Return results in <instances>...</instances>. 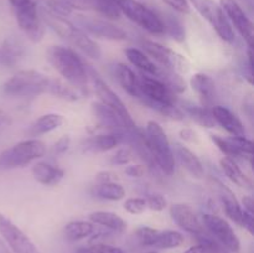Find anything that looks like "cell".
I'll return each mask as SVG.
<instances>
[{
  "label": "cell",
  "mask_w": 254,
  "mask_h": 253,
  "mask_svg": "<svg viewBox=\"0 0 254 253\" xmlns=\"http://www.w3.org/2000/svg\"><path fill=\"white\" fill-rule=\"evenodd\" d=\"M140 99L145 106L165 117L173 119H183L184 113L176 106L175 93L164 82L156 77L140 72L138 77Z\"/></svg>",
  "instance_id": "cell-1"
},
{
  "label": "cell",
  "mask_w": 254,
  "mask_h": 253,
  "mask_svg": "<svg viewBox=\"0 0 254 253\" xmlns=\"http://www.w3.org/2000/svg\"><path fill=\"white\" fill-rule=\"evenodd\" d=\"M47 60L51 66L77 91L84 92L87 88L86 64L81 57L69 47L51 46L47 50Z\"/></svg>",
  "instance_id": "cell-2"
},
{
  "label": "cell",
  "mask_w": 254,
  "mask_h": 253,
  "mask_svg": "<svg viewBox=\"0 0 254 253\" xmlns=\"http://www.w3.org/2000/svg\"><path fill=\"white\" fill-rule=\"evenodd\" d=\"M144 133H145L148 148L156 166L165 175H173L174 170H175L174 151L163 126L158 122L149 121Z\"/></svg>",
  "instance_id": "cell-3"
},
{
  "label": "cell",
  "mask_w": 254,
  "mask_h": 253,
  "mask_svg": "<svg viewBox=\"0 0 254 253\" xmlns=\"http://www.w3.org/2000/svg\"><path fill=\"white\" fill-rule=\"evenodd\" d=\"M50 78L35 69H24L7 79L4 83V93L10 97L29 98L47 92Z\"/></svg>",
  "instance_id": "cell-4"
},
{
  "label": "cell",
  "mask_w": 254,
  "mask_h": 253,
  "mask_svg": "<svg viewBox=\"0 0 254 253\" xmlns=\"http://www.w3.org/2000/svg\"><path fill=\"white\" fill-rule=\"evenodd\" d=\"M46 145L36 138L22 140L0 154V166L2 168H22L36 159L44 156Z\"/></svg>",
  "instance_id": "cell-5"
},
{
  "label": "cell",
  "mask_w": 254,
  "mask_h": 253,
  "mask_svg": "<svg viewBox=\"0 0 254 253\" xmlns=\"http://www.w3.org/2000/svg\"><path fill=\"white\" fill-rule=\"evenodd\" d=\"M16 17L17 25L24 31L27 39L39 42L44 37V26L37 12L34 0H9Z\"/></svg>",
  "instance_id": "cell-6"
},
{
  "label": "cell",
  "mask_w": 254,
  "mask_h": 253,
  "mask_svg": "<svg viewBox=\"0 0 254 253\" xmlns=\"http://www.w3.org/2000/svg\"><path fill=\"white\" fill-rule=\"evenodd\" d=\"M122 14L153 35L164 34V26L158 15L138 0H116Z\"/></svg>",
  "instance_id": "cell-7"
},
{
  "label": "cell",
  "mask_w": 254,
  "mask_h": 253,
  "mask_svg": "<svg viewBox=\"0 0 254 253\" xmlns=\"http://www.w3.org/2000/svg\"><path fill=\"white\" fill-rule=\"evenodd\" d=\"M198 14L215 29L218 36L226 42L232 44L235 41V31L231 26L227 16L223 12L222 7L216 4L213 0H190Z\"/></svg>",
  "instance_id": "cell-8"
},
{
  "label": "cell",
  "mask_w": 254,
  "mask_h": 253,
  "mask_svg": "<svg viewBox=\"0 0 254 253\" xmlns=\"http://www.w3.org/2000/svg\"><path fill=\"white\" fill-rule=\"evenodd\" d=\"M92 73V81H93V87L96 94L98 96L99 102L103 103L104 106H107L108 108H111L112 111L116 112L119 116V118L123 121V123L126 124V126L128 129H135L136 123L134 122L133 117H131L130 112L128 111V108L126 107V104L123 103L121 98L116 94V92L101 78L97 73H94L93 69H91Z\"/></svg>",
  "instance_id": "cell-9"
},
{
  "label": "cell",
  "mask_w": 254,
  "mask_h": 253,
  "mask_svg": "<svg viewBox=\"0 0 254 253\" xmlns=\"http://www.w3.org/2000/svg\"><path fill=\"white\" fill-rule=\"evenodd\" d=\"M141 45L146 54L150 55L156 62H159L161 67H165L178 73H186L189 71L190 63L186 57H184L179 52L150 40H144Z\"/></svg>",
  "instance_id": "cell-10"
},
{
  "label": "cell",
  "mask_w": 254,
  "mask_h": 253,
  "mask_svg": "<svg viewBox=\"0 0 254 253\" xmlns=\"http://www.w3.org/2000/svg\"><path fill=\"white\" fill-rule=\"evenodd\" d=\"M0 236L12 253H40L34 242L2 213H0Z\"/></svg>",
  "instance_id": "cell-11"
},
{
  "label": "cell",
  "mask_w": 254,
  "mask_h": 253,
  "mask_svg": "<svg viewBox=\"0 0 254 253\" xmlns=\"http://www.w3.org/2000/svg\"><path fill=\"white\" fill-rule=\"evenodd\" d=\"M202 223L206 230L210 231L211 235L217 240L218 243L231 252H238L241 248V242L235 233L230 223L217 215L205 213L202 216Z\"/></svg>",
  "instance_id": "cell-12"
},
{
  "label": "cell",
  "mask_w": 254,
  "mask_h": 253,
  "mask_svg": "<svg viewBox=\"0 0 254 253\" xmlns=\"http://www.w3.org/2000/svg\"><path fill=\"white\" fill-rule=\"evenodd\" d=\"M220 6L227 16L231 26L235 27L238 34L247 42L248 47L253 44V24L246 15L241 5L236 0H220Z\"/></svg>",
  "instance_id": "cell-13"
},
{
  "label": "cell",
  "mask_w": 254,
  "mask_h": 253,
  "mask_svg": "<svg viewBox=\"0 0 254 253\" xmlns=\"http://www.w3.org/2000/svg\"><path fill=\"white\" fill-rule=\"evenodd\" d=\"M77 22L82 30H86L87 32L101 39L114 40V41H122L127 39V32L123 29L106 20L89 16H77Z\"/></svg>",
  "instance_id": "cell-14"
},
{
  "label": "cell",
  "mask_w": 254,
  "mask_h": 253,
  "mask_svg": "<svg viewBox=\"0 0 254 253\" xmlns=\"http://www.w3.org/2000/svg\"><path fill=\"white\" fill-rule=\"evenodd\" d=\"M174 222L186 232L195 236L205 235V226L192 207L186 203H174L170 207Z\"/></svg>",
  "instance_id": "cell-15"
},
{
  "label": "cell",
  "mask_w": 254,
  "mask_h": 253,
  "mask_svg": "<svg viewBox=\"0 0 254 253\" xmlns=\"http://www.w3.org/2000/svg\"><path fill=\"white\" fill-rule=\"evenodd\" d=\"M212 116L216 124H220L232 136H246V129L241 119L231 109L223 106H213Z\"/></svg>",
  "instance_id": "cell-16"
},
{
  "label": "cell",
  "mask_w": 254,
  "mask_h": 253,
  "mask_svg": "<svg viewBox=\"0 0 254 253\" xmlns=\"http://www.w3.org/2000/svg\"><path fill=\"white\" fill-rule=\"evenodd\" d=\"M64 40H67L68 42H71L74 47H77L78 50H81L84 55H87L91 59L98 60L102 56V51L99 45L96 41L91 39L86 32L82 29L77 27L76 25L72 26V29H69V31L67 32L66 36L64 37Z\"/></svg>",
  "instance_id": "cell-17"
},
{
  "label": "cell",
  "mask_w": 254,
  "mask_h": 253,
  "mask_svg": "<svg viewBox=\"0 0 254 253\" xmlns=\"http://www.w3.org/2000/svg\"><path fill=\"white\" fill-rule=\"evenodd\" d=\"M91 109L99 124L111 129V131H113V133H126L127 130H130V129L127 128L126 124L123 123V121L119 118L116 112H113L101 102H93L91 104Z\"/></svg>",
  "instance_id": "cell-18"
},
{
  "label": "cell",
  "mask_w": 254,
  "mask_h": 253,
  "mask_svg": "<svg viewBox=\"0 0 254 253\" xmlns=\"http://www.w3.org/2000/svg\"><path fill=\"white\" fill-rule=\"evenodd\" d=\"M123 136L124 133H113V131L108 134H98L87 138L82 146L88 153H104L123 144Z\"/></svg>",
  "instance_id": "cell-19"
},
{
  "label": "cell",
  "mask_w": 254,
  "mask_h": 253,
  "mask_svg": "<svg viewBox=\"0 0 254 253\" xmlns=\"http://www.w3.org/2000/svg\"><path fill=\"white\" fill-rule=\"evenodd\" d=\"M191 87L198 94L203 107H213L217 97L215 81L205 73H196L191 77Z\"/></svg>",
  "instance_id": "cell-20"
},
{
  "label": "cell",
  "mask_w": 254,
  "mask_h": 253,
  "mask_svg": "<svg viewBox=\"0 0 254 253\" xmlns=\"http://www.w3.org/2000/svg\"><path fill=\"white\" fill-rule=\"evenodd\" d=\"M217 184V190L218 195H220L221 202H222L223 210H225L226 215L228 216V218L236 222L237 225H240L242 227L243 223V208L241 206V203L238 202V200L236 198L235 193L232 192V190L227 188L226 185H223L221 181H216Z\"/></svg>",
  "instance_id": "cell-21"
},
{
  "label": "cell",
  "mask_w": 254,
  "mask_h": 253,
  "mask_svg": "<svg viewBox=\"0 0 254 253\" xmlns=\"http://www.w3.org/2000/svg\"><path fill=\"white\" fill-rule=\"evenodd\" d=\"M31 173L34 175L35 180L45 186L57 185V184L61 183L64 176V169L46 163V161H39V163L34 164Z\"/></svg>",
  "instance_id": "cell-22"
},
{
  "label": "cell",
  "mask_w": 254,
  "mask_h": 253,
  "mask_svg": "<svg viewBox=\"0 0 254 253\" xmlns=\"http://www.w3.org/2000/svg\"><path fill=\"white\" fill-rule=\"evenodd\" d=\"M64 123V116L57 113H47L39 117V118L29 126L26 133L29 136L35 138V136L44 135V134L50 133V131L56 130V129L60 128Z\"/></svg>",
  "instance_id": "cell-23"
},
{
  "label": "cell",
  "mask_w": 254,
  "mask_h": 253,
  "mask_svg": "<svg viewBox=\"0 0 254 253\" xmlns=\"http://www.w3.org/2000/svg\"><path fill=\"white\" fill-rule=\"evenodd\" d=\"M175 154L178 156L179 161L181 163V165L184 166V169L189 174H191L196 179L203 178V175H205V169H203L202 163H201V160L197 158V155L195 153H192L186 146L176 144Z\"/></svg>",
  "instance_id": "cell-24"
},
{
  "label": "cell",
  "mask_w": 254,
  "mask_h": 253,
  "mask_svg": "<svg viewBox=\"0 0 254 253\" xmlns=\"http://www.w3.org/2000/svg\"><path fill=\"white\" fill-rule=\"evenodd\" d=\"M114 71H116L117 81L121 84L122 88H123L129 96L134 97V98H139L140 92H139L138 76L124 63L117 64Z\"/></svg>",
  "instance_id": "cell-25"
},
{
  "label": "cell",
  "mask_w": 254,
  "mask_h": 253,
  "mask_svg": "<svg viewBox=\"0 0 254 253\" xmlns=\"http://www.w3.org/2000/svg\"><path fill=\"white\" fill-rule=\"evenodd\" d=\"M146 6H148V5H146ZM150 7V9L158 15L159 19H160L161 24H163L164 26V32L170 35V36L178 42H183L184 40H185V29H184V25L181 24L180 20L176 19V16H174L170 12L161 11V10L156 9V7Z\"/></svg>",
  "instance_id": "cell-26"
},
{
  "label": "cell",
  "mask_w": 254,
  "mask_h": 253,
  "mask_svg": "<svg viewBox=\"0 0 254 253\" xmlns=\"http://www.w3.org/2000/svg\"><path fill=\"white\" fill-rule=\"evenodd\" d=\"M89 220L94 225L103 226L108 230L114 231V232H123L127 228V223L121 216L109 211H96L89 215Z\"/></svg>",
  "instance_id": "cell-27"
},
{
  "label": "cell",
  "mask_w": 254,
  "mask_h": 253,
  "mask_svg": "<svg viewBox=\"0 0 254 253\" xmlns=\"http://www.w3.org/2000/svg\"><path fill=\"white\" fill-rule=\"evenodd\" d=\"M220 165L222 168L223 173L227 175V178L232 183H235L240 188L252 189V181H251V179L243 173L242 169L238 166V164L233 159L225 156V158H222L220 160Z\"/></svg>",
  "instance_id": "cell-28"
},
{
  "label": "cell",
  "mask_w": 254,
  "mask_h": 253,
  "mask_svg": "<svg viewBox=\"0 0 254 253\" xmlns=\"http://www.w3.org/2000/svg\"><path fill=\"white\" fill-rule=\"evenodd\" d=\"M124 52H126V56L129 60V62L138 69H140V72L145 74H150V76H156V73H158V64L154 63L149 59L148 55L144 54L141 50L130 47V49H127Z\"/></svg>",
  "instance_id": "cell-29"
},
{
  "label": "cell",
  "mask_w": 254,
  "mask_h": 253,
  "mask_svg": "<svg viewBox=\"0 0 254 253\" xmlns=\"http://www.w3.org/2000/svg\"><path fill=\"white\" fill-rule=\"evenodd\" d=\"M184 111L192 121L200 124L203 128H215L216 121L212 116V111L207 107L195 106L192 103H184Z\"/></svg>",
  "instance_id": "cell-30"
},
{
  "label": "cell",
  "mask_w": 254,
  "mask_h": 253,
  "mask_svg": "<svg viewBox=\"0 0 254 253\" xmlns=\"http://www.w3.org/2000/svg\"><path fill=\"white\" fill-rule=\"evenodd\" d=\"M96 232L94 223L88 221H72L64 227V236L69 241H79L89 237Z\"/></svg>",
  "instance_id": "cell-31"
},
{
  "label": "cell",
  "mask_w": 254,
  "mask_h": 253,
  "mask_svg": "<svg viewBox=\"0 0 254 253\" xmlns=\"http://www.w3.org/2000/svg\"><path fill=\"white\" fill-rule=\"evenodd\" d=\"M47 92L57 98L64 99L67 102H76L79 99V93L74 87L62 82L61 79L50 78Z\"/></svg>",
  "instance_id": "cell-32"
},
{
  "label": "cell",
  "mask_w": 254,
  "mask_h": 253,
  "mask_svg": "<svg viewBox=\"0 0 254 253\" xmlns=\"http://www.w3.org/2000/svg\"><path fill=\"white\" fill-rule=\"evenodd\" d=\"M94 195L102 200L119 201L126 196V190L121 184L111 181V183L98 184L94 188Z\"/></svg>",
  "instance_id": "cell-33"
},
{
  "label": "cell",
  "mask_w": 254,
  "mask_h": 253,
  "mask_svg": "<svg viewBox=\"0 0 254 253\" xmlns=\"http://www.w3.org/2000/svg\"><path fill=\"white\" fill-rule=\"evenodd\" d=\"M154 77H156L161 82H164L174 93H183L186 89V83L183 79V77L180 76V73H178L175 71H171L169 68H165V67L158 66V73Z\"/></svg>",
  "instance_id": "cell-34"
},
{
  "label": "cell",
  "mask_w": 254,
  "mask_h": 253,
  "mask_svg": "<svg viewBox=\"0 0 254 253\" xmlns=\"http://www.w3.org/2000/svg\"><path fill=\"white\" fill-rule=\"evenodd\" d=\"M184 243V236L178 231L166 230V231H159L158 237H156L155 243L153 247L156 248H176Z\"/></svg>",
  "instance_id": "cell-35"
},
{
  "label": "cell",
  "mask_w": 254,
  "mask_h": 253,
  "mask_svg": "<svg viewBox=\"0 0 254 253\" xmlns=\"http://www.w3.org/2000/svg\"><path fill=\"white\" fill-rule=\"evenodd\" d=\"M89 1H91L92 9L101 12L103 16L112 20H117L121 17L122 12L116 0H89Z\"/></svg>",
  "instance_id": "cell-36"
},
{
  "label": "cell",
  "mask_w": 254,
  "mask_h": 253,
  "mask_svg": "<svg viewBox=\"0 0 254 253\" xmlns=\"http://www.w3.org/2000/svg\"><path fill=\"white\" fill-rule=\"evenodd\" d=\"M227 140L235 146L236 150L241 154L242 158H248L251 160L252 159V151H253V143L247 139L246 136H230Z\"/></svg>",
  "instance_id": "cell-37"
},
{
  "label": "cell",
  "mask_w": 254,
  "mask_h": 253,
  "mask_svg": "<svg viewBox=\"0 0 254 253\" xmlns=\"http://www.w3.org/2000/svg\"><path fill=\"white\" fill-rule=\"evenodd\" d=\"M211 140L215 143V145L217 146V148L220 149V150L222 151V153L225 154L227 158H231V159L242 158V156H241V154L235 149V146H233L232 144L227 140V138H223V136L215 135V134H212V135H211Z\"/></svg>",
  "instance_id": "cell-38"
},
{
  "label": "cell",
  "mask_w": 254,
  "mask_h": 253,
  "mask_svg": "<svg viewBox=\"0 0 254 253\" xmlns=\"http://www.w3.org/2000/svg\"><path fill=\"white\" fill-rule=\"evenodd\" d=\"M159 230L153 227H140L136 230V238L143 246H154L156 237H158Z\"/></svg>",
  "instance_id": "cell-39"
},
{
  "label": "cell",
  "mask_w": 254,
  "mask_h": 253,
  "mask_svg": "<svg viewBox=\"0 0 254 253\" xmlns=\"http://www.w3.org/2000/svg\"><path fill=\"white\" fill-rule=\"evenodd\" d=\"M134 158V151L131 148H121L111 156L112 165H126L129 164Z\"/></svg>",
  "instance_id": "cell-40"
},
{
  "label": "cell",
  "mask_w": 254,
  "mask_h": 253,
  "mask_svg": "<svg viewBox=\"0 0 254 253\" xmlns=\"http://www.w3.org/2000/svg\"><path fill=\"white\" fill-rule=\"evenodd\" d=\"M77 253H124L123 251L116 246L106 245V243H96V245L82 247L77 251Z\"/></svg>",
  "instance_id": "cell-41"
},
{
  "label": "cell",
  "mask_w": 254,
  "mask_h": 253,
  "mask_svg": "<svg viewBox=\"0 0 254 253\" xmlns=\"http://www.w3.org/2000/svg\"><path fill=\"white\" fill-rule=\"evenodd\" d=\"M124 210L131 215H140L146 210L145 198L143 197H131L126 200L123 205Z\"/></svg>",
  "instance_id": "cell-42"
},
{
  "label": "cell",
  "mask_w": 254,
  "mask_h": 253,
  "mask_svg": "<svg viewBox=\"0 0 254 253\" xmlns=\"http://www.w3.org/2000/svg\"><path fill=\"white\" fill-rule=\"evenodd\" d=\"M145 202L146 207H149L153 211H158V212L165 210L166 205H168L166 198L163 195H160V193H149L145 198Z\"/></svg>",
  "instance_id": "cell-43"
},
{
  "label": "cell",
  "mask_w": 254,
  "mask_h": 253,
  "mask_svg": "<svg viewBox=\"0 0 254 253\" xmlns=\"http://www.w3.org/2000/svg\"><path fill=\"white\" fill-rule=\"evenodd\" d=\"M61 2L64 7L72 11V10H81V11H86V10H91L92 5L89 0H57Z\"/></svg>",
  "instance_id": "cell-44"
},
{
  "label": "cell",
  "mask_w": 254,
  "mask_h": 253,
  "mask_svg": "<svg viewBox=\"0 0 254 253\" xmlns=\"http://www.w3.org/2000/svg\"><path fill=\"white\" fill-rule=\"evenodd\" d=\"M164 4L170 6L175 11L181 12V14H189L190 12V6H189L188 0H161Z\"/></svg>",
  "instance_id": "cell-45"
},
{
  "label": "cell",
  "mask_w": 254,
  "mask_h": 253,
  "mask_svg": "<svg viewBox=\"0 0 254 253\" xmlns=\"http://www.w3.org/2000/svg\"><path fill=\"white\" fill-rule=\"evenodd\" d=\"M69 145H71V138L68 135H64L55 143L54 151L56 154H64L68 150Z\"/></svg>",
  "instance_id": "cell-46"
},
{
  "label": "cell",
  "mask_w": 254,
  "mask_h": 253,
  "mask_svg": "<svg viewBox=\"0 0 254 253\" xmlns=\"http://www.w3.org/2000/svg\"><path fill=\"white\" fill-rule=\"evenodd\" d=\"M124 173L130 178H141L145 174V166L141 164H136V165H129L127 166Z\"/></svg>",
  "instance_id": "cell-47"
},
{
  "label": "cell",
  "mask_w": 254,
  "mask_h": 253,
  "mask_svg": "<svg viewBox=\"0 0 254 253\" xmlns=\"http://www.w3.org/2000/svg\"><path fill=\"white\" fill-rule=\"evenodd\" d=\"M117 179V175L112 171L104 170V171H99L98 174L96 175V180L98 184L102 183H111V181H114Z\"/></svg>",
  "instance_id": "cell-48"
},
{
  "label": "cell",
  "mask_w": 254,
  "mask_h": 253,
  "mask_svg": "<svg viewBox=\"0 0 254 253\" xmlns=\"http://www.w3.org/2000/svg\"><path fill=\"white\" fill-rule=\"evenodd\" d=\"M180 136L183 140L190 141V143H193L197 139V135L192 129H183V130H180Z\"/></svg>",
  "instance_id": "cell-49"
},
{
  "label": "cell",
  "mask_w": 254,
  "mask_h": 253,
  "mask_svg": "<svg viewBox=\"0 0 254 253\" xmlns=\"http://www.w3.org/2000/svg\"><path fill=\"white\" fill-rule=\"evenodd\" d=\"M243 206V210L247 211L248 213L251 215H254V202H253V198L251 196H245L242 198V205Z\"/></svg>",
  "instance_id": "cell-50"
},
{
  "label": "cell",
  "mask_w": 254,
  "mask_h": 253,
  "mask_svg": "<svg viewBox=\"0 0 254 253\" xmlns=\"http://www.w3.org/2000/svg\"><path fill=\"white\" fill-rule=\"evenodd\" d=\"M10 123H11V117H10L5 111H1V109H0V128L5 126H9Z\"/></svg>",
  "instance_id": "cell-51"
},
{
  "label": "cell",
  "mask_w": 254,
  "mask_h": 253,
  "mask_svg": "<svg viewBox=\"0 0 254 253\" xmlns=\"http://www.w3.org/2000/svg\"><path fill=\"white\" fill-rule=\"evenodd\" d=\"M0 253H12V251L10 250L9 246L5 243V241L2 240L1 236H0Z\"/></svg>",
  "instance_id": "cell-52"
},
{
  "label": "cell",
  "mask_w": 254,
  "mask_h": 253,
  "mask_svg": "<svg viewBox=\"0 0 254 253\" xmlns=\"http://www.w3.org/2000/svg\"><path fill=\"white\" fill-rule=\"evenodd\" d=\"M148 253H158V252H155V251H153V252H148Z\"/></svg>",
  "instance_id": "cell-53"
},
{
  "label": "cell",
  "mask_w": 254,
  "mask_h": 253,
  "mask_svg": "<svg viewBox=\"0 0 254 253\" xmlns=\"http://www.w3.org/2000/svg\"><path fill=\"white\" fill-rule=\"evenodd\" d=\"M226 253H228V252H226Z\"/></svg>",
  "instance_id": "cell-54"
}]
</instances>
